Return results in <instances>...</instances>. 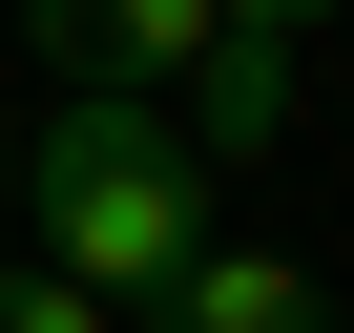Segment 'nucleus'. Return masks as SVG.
<instances>
[{"mask_svg": "<svg viewBox=\"0 0 354 333\" xmlns=\"http://www.w3.org/2000/svg\"><path fill=\"white\" fill-rule=\"evenodd\" d=\"M21 209H42V271H63V292L167 312V271L209 250V166H188V125H167V104L63 84V125L21 146Z\"/></svg>", "mask_w": 354, "mask_h": 333, "instance_id": "nucleus-1", "label": "nucleus"}, {"mask_svg": "<svg viewBox=\"0 0 354 333\" xmlns=\"http://www.w3.org/2000/svg\"><path fill=\"white\" fill-rule=\"evenodd\" d=\"M21 42H42L63 84H104V104H167L230 21H209V0H21Z\"/></svg>", "mask_w": 354, "mask_h": 333, "instance_id": "nucleus-2", "label": "nucleus"}, {"mask_svg": "<svg viewBox=\"0 0 354 333\" xmlns=\"http://www.w3.org/2000/svg\"><path fill=\"white\" fill-rule=\"evenodd\" d=\"M167 125H188V166H209V188H230V166H271V146H292V42H250V21H230L188 84H167Z\"/></svg>", "mask_w": 354, "mask_h": 333, "instance_id": "nucleus-3", "label": "nucleus"}, {"mask_svg": "<svg viewBox=\"0 0 354 333\" xmlns=\"http://www.w3.org/2000/svg\"><path fill=\"white\" fill-rule=\"evenodd\" d=\"M167 333H333V292L271 271V250H188L167 271Z\"/></svg>", "mask_w": 354, "mask_h": 333, "instance_id": "nucleus-4", "label": "nucleus"}, {"mask_svg": "<svg viewBox=\"0 0 354 333\" xmlns=\"http://www.w3.org/2000/svg\"><path fill=\"white\" fill-rule=\"evenodd\" d=\"M0 333H125L104 292H63V271H0Z\"/></svg>", "mask_w": 354, "mask_h": 333, "instance_id": "nucleus-5", "label": "nucleus"}, {"mask_svg": "<svg viewBox=\"0 0 354 333\" xmlns=\"http://www.w3.org/2000/svg\"><path fill=\"white\" fill-rule=\"evenodd\" d=\"M209 21H250V42H292V21H333V0H209Z\"/></svg>", "mask_w": 354, "mask_h": 333, "instance_id": "nucleus-6", "label": "nucleus"}, {"mask_svg": "<svg viewBox=\"0 0 354 333\" xmlns=\"http://www.w3.org/2000/svg\"><path fill=\"white\" fill-rule=\"evenodd\" d=\"M0 209H21V146H0Z\"/></svg>", "mask_w": 354, "mask_h": 333, "instance_id": "nucleus-7", "label": "nucleus"}]
</instances>
